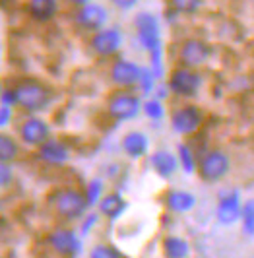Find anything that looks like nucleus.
<instances>
[{"instance_id":"393cba45","label":"nucleus","mask_w":254,"mask_h":258,"mask_svg":"<svg viewBox=\"0 0 254 258\" xmlns=\"http://www.w3.org/2000/svg\"><path fill=\"white\" fill-rule=\"evenodd\" d=\"M101 192H103V181L101 179H91L88 184V190H86V202H88V206H93L101 198Z\"/></svg>"},{"instance_id":"a211bd4d","label":"nucleus","mask_w":254,"mask_h":258,"mask_svg":"<svg viewBox=\"0 0 254 258\" xmlns=\"http://www.w3.org/2000/svg\"><path fill=\"white\" fill-rule=\"evenodd\" d=\"M165 204L169 210L184 214V212H190L192 208H194L196 198H194V194L186 192V190H171L165 196Z\"/></svg>"},{"instance_id":"423d86ee","label":"nucleus","mask_w":254,"mask_h":258,"mask_svg":"<svg viewBox=\"0 0 254 258\" xmlns=\"http://www.w3.org/2000/svg\"><path fill=\"white\" fill-rule=\"evenodd\" d=\"M140 113V99L132 93H114L109 101V115L116 120H130Z\"/></svg>"},{"instance_id":"72a5a7b5","label":"nucleus","mask_w":254,"mask_h":258,"mask_svg":"<svg viewBox=\"0 0 254 258\" xmlns=\"http://www.w3.org/2000/svg\"><path fill=\"white\" fill-rule=\"evenodd\" d=\"M116 6H120V8H132L136 2H114Z\"/></svg>"},{"instance_id":"f704fd0d","label":"nucleus","mask_w":254,"mask_h":258,"mask_svg":"<svg viewBox=\"0 0 254 258\" xmlns=\"http://www.w3.org/2000/svg\"><path fill=\"white\" fill-rule=\"evenodd\" d=\"M0 208H2V204H0Z\"/></svg>"},{"instance_id":"2f4dec72","label":"nucleus","mask_w":254,"mask_h":258,"mask_svg":"<svg viewBox=\"0 0 254 258\" xmlns=\"http://www.w3.org/2000/svg\"><path fill=\"white\" fill-rule=\"evenodd\" d=\"M14 103H18L16 101V91H4V95H2V107H10Z\"/></svg>"},{"instance_id":"2eb2a0df","label":"nucleus","mask_w":254,"mask_h":258,"mask_svg":"<svg viewBox=\"0 0 254 258\" xmlns=\"http://www.w3.org/2000/svg\"><path fill=\"white\" fill-rule=\"evenodd\" d=\"M122 148H124V152H126L130 157L138 159V157H142V155L148 152L150 140H148V136H146L144 132L132 130V132H128L126 136L122 138Z\"/></svg>"},{"instance_id":"0eeeda50","label":"nucleus","mask_w":254,"mask_h":258,"mask_svg":"<svg viewBox=\"0 0 254 258\" xmlns=\"http://www.w3.org/2000/svg\"><path fill=\"white\" fill-rule=\"evenodd\" d=\"M171 124L178 134H192L202 124V111L194 105H186L182 109H177L171 116Z\"/></svg>"},{"instance_id":"4be33fe9","label":"nucleus","mask_w":254,"mask_h":258,"mask_svg":"<svg viewBox=\"0 0 254 258\" xmlns=\"http://www.w3.org/2000/svg\"><path fill=\"white\" fill-rule=\"evenodd\" d=\"M18 144L8 134H0V163H10L18 157Z\"/></svg>"},{"instance_id":"c756f323","label":"nucleus","mask_w":254,"mask_h":258,"mask_svg":"<svg viewBox=\"0 0 254 258\" xmlns=\"http://www.w3.org/2000/svg\"><path fill=\"white\" fill-rule=\"evenodd\" d=\"M12 181V171L6 163H0V188L2 186H8Z\"/></svg>"},{"instance_id":"7c9ffc66","label":"nucleus","mask_w":254,"mask_h":258,"mask_svg":"<svg viewBox=\"0 0 254 258\" xmlns=\"http://www.w3.org/2000/svg\"><path fill=\"white\" fill-rule=\"evenodd\" d=\"M10 118H12V111H10V107H0V128H2V126H6V124L10 122Z\"/></svg>"},{"instance_id":"f257e3e1","label":"nucleus","mask_w":254,"mask_h":258,"mask_svg":"<svg viewBox=\"0 0 254 258\" xmlns=\"http://www.w3.org/2000/svg\"><path fill=\"white\" fill-rule=\"evenodd\" d=\"M136 29L140 43L150 51L153 64V76H161V37H159V24L153 14L142 12L136 16Z\"/></svg>"},{"instance_id":"c85d7f7f","label":"nucleus","mask_w":254,"mask_h":258,"mask_svg":"<svg viewBox=\"0 0 254 258\" xmlns=\"http://www.w3.org/2000/svg\"><path fill=\"white\" fill-rule=\"evenodd\" d=\"M177 10H182V12H192V10H196V8H200V4L202 2H198V0H175V2H171Z\"/></svg>"},{"instance_id":"b1692460","label":"nucleus","mask_w":254,"mask_h":258,"mask_svg":"<svg viewBox=\"0 0 254 258\" xmlns=\"http://www.w3.org/2000/svg\"><path fill=\"white\" fill-rule=\"evenodd\" d=\"M178 161H180V165H182V169H184L186 173H192L194 167H196L194 155H192L190 148H188L186 144H180V146H178Z\"/></svg>"},{"instance_id":"ddd939ff","label":"nucleus","mask_w":254,"mask_h":258,"mask_svg":"<svg viewBox=\"0 0 254 258\" xmlns=\"http://www.w3.org/2000/svg\"><path fill=\"white\" fill-rule=\"evenodd\" d=\"M51 245L60 254H78L82 250V243L76 237V233L70 229H58L51 235Z\"/></svg>"},{"instance_id":"a878e982","label":"nucleus","mask_w":254,"mask_h":258,"mask_svg":"<svg viewBox=\"0 0 254 258\" xmlns=\"http://www.w3.org/2000/svg\"><path fill=\"white\" fill-rule=\"evenodd\" d=\"M89 258H122V254H120L114 246L97 245V246H93V248H91Z\"/></svg>"},{"instance_id":"bb28decb","label":"nucleus","mask_w":254,"mask_h":258,"mask_svg":"<svg viewBox=\"0 0 254 258\" xmlns=\"http://www.w3.org/2000/svg\"><path fill=\"white\" fill-rule=\"evenodd\" d=\"M144 111H146V115L150 116V118H155V120L165 115V109H163V105H161L159 99H148L144 103Z\"/></svg>"},{"instance_id":"6e6552de","label":"nucleus","mask_w":254,"mask_h":258,"mask_svg":"<svg viewBox=\"0 0 254 258\" xmlns=\"http://www.w3.org/2000/svg\"><path fill=\"white\" fill-rule=\"evenodd\" d=\"M210 58V47L200 41V39H186L180 47V60L182 64L190 66H200Z\"/></svg>"},{"instance_id":"6ab92c4d","label":"nucleus","mask_w":254,"mask_h":258,"mask_svg":"<svg viewBox=\"0 0 254 258\" xmlns=\"http://www.w3.org/2000/svg\"><path fill=\"white\" fill-rule=\"evenodd\" d=\"M99 208H101L103 216H107L109 220H116V218L126 210V200H124L118 192L107 194L105 198H101Z\"/></svg>"},{"instance_id":"7ed1b4c3","label":"nucleus","mask_w":254,"mask_h":258,"mask_svg":"<svg viewBox=\"0 0 254 258\" xmlns=\"http://www.w3.org/2000/svg\"><path fill=\"white\" fill-rule=\"evenodd\" d=\"M52 202H54L56 212L62 218H68V220H76V218H80L88 210L86 196L82 192H78V190H72V188L56 190L54 196H52Z\"/></svg>"},{"instance_id":"f8f14e48","label":"nucleus","mask_w":254,"mask_h":258,"mask_svg":"<svg viewBox=\"0 0 254 258\" xmlns=\"http://www.w3.org/2000/svg\"><path fill=\"white\" fill-rule=\"evenodd\" d=\"M140 74L142 68L138 64H134V62H130V60H118L113 66V72H111L114 84L124 86V88L138 84L140 82Z\"/></svg>"},{"instance_id":"9b49d317","label":"nucleus","mask_w":254,"mask_h":258,"mask_svg":"<svg viewBox=\"0 0 254 258\" xmlns=\"http://www.w3.org/2000/svg\"><path fill=\"white\" fill-rule=\"evenodd\" d=\"M20 134H22V138H24L26 144H29V146H39V144H45L47 138H49V124L43 118L31 116V118H27L26 122L22 124Z\"/></svg>"},{"instance_id":"20e7f679","label":"nucleus","mask_w":254,"mask_h":258,"mask_svg":"<svg viewBox=\"0 0 254 258\" xmlns=\"http://www.w3.org/2000/svg\"><path fill=\"white\" fill-rule=\"evenodd\" d=\"M229 157L227 154L219 152V150H212L204 155L198 163V171H200V177L206 182H216L219 179H223L229 171Z\"/></svg>"},{"instance_id":"412c9836","label":"nucleus","mask_w":254,"mask_h":258,"mask_svg":"<svg viewBox=\"0 0 254 258\" xmlns=\"http://www.w3.org/2000/svg\"><path fill=\"white\" fill-rule=\"evenodd\" d=\"M29 14L39 22H47L56 14V2L54 0H33L29 2Z\"/></svg>"},{"instance_id":"f3484780","label":"nucleus","mask_w":254,"mask_h":258,"mask_svg":"<svg viewBox=\"0 0 254 258\" xmlns=\"http://www.w3.org/2000/svg\"><path fill=\"white\" fill-rule=\"evenodd\" d=\"M41 157L51 165H64L68 161V148L58 140H47L41 144Z\"/></svg>"},{"instance_id":"dca6fc26","label":"nucleus","mask_w":254,"mask_h":258,"mask_svg":"<svg viewBox=\"0 0 254 258\" xmlns=\"http://www.w3.org/2000/svg\"><path fill=\"white\" fill-rule=\"evenodd\" d=\"M152 167L153 171L159 175V177H171L178 167V161L177 157L171 154V152H167V150H159V152H155L152 155Z\"/></svg>"},{"instance_id":"9d476101","label":"nucleus","mask_w":254,"mask_h":258,"mask_svg":"<svg viewBox=\"0 0 254 258\" xmlns=\"http://www.w3.org/2000/svg\"><path fill=\"white\" fill-rule=\"evenodd\" d=\"M241 218V200H239V192H229L223 194L219 198L217 204V220L223 225H233L235 221Z\"/></svg>"},{"instance_id":"1a4fd4ad","label":"nucleus","mask_w":254,"mask_h":258,"mask_svg":"<svg viewBox=\"0 0 254 258\" xmlns=\"http://www.w3.org/2000/svg\"><path fill=\"white\" fill-rule=\"evenodd\" d=\"M120 43H122V35H120V31L114 29V27L101 29V31H97V33L93 35V39H91L93 51L97 52V54H103V56H109V54H113V52L118 51Z\"/></svg>"},{"instance_id":"4468645a","label":"nucleus","mask_w":254,"mask_h":258,"mask_svg":"<svg viewBox=\"0 0 254 258\" xmlns=\"http://www.w3.org/2000/svg\"><path fill=\"white\" fill-rule=\"evenodd\" d=\"M78 22L86 29H99L107 22V10L99 4H86L78 12Z\"/></svg>"},{"instance_id":"39448f33","label":"nucleus","mask_w":254,"mask_h":258,"mask_svg":"<svg viewBox=\"0 0 254 258\" xmlns=\"http://www.w3.org/2000/svg\"><path fill=\"white\" fill-rule=\"evenodd\" d=\"M200 84H202L200 74H196L190 68H177V70H173V74L169 78L171 91H175L177 95H184V97L194 95L200 88Z\"/></svg>"},{"instance_id":"f03ea898","label":"nucleus","mask_w":254,"mask_h":258,"mask_svg":"<svg viewBox=\"0 0 254 258\" xmlns=\"http://www.w3.org/2000/svg\"><path fill=\"white\" fill-rule=\"evenodd\" d=\"M52 91L35 80H27L18 86L16 90V101L27 111H43L47 105L51 103Z\"/></svg>"},{"instance_id":"5701e85b","label":"nucleus","mask_w":254,"mask_h":258,"mask_svg":"<svg viewBox=\"0 0 254 258\" xmlns=\"http://www.w3.org/2000/svg\"><path fill=\"white\" fill-rule=\"evenodd\" d=\"M242 229L246 235H254V200H248L244 208H241Z\"/></svg>"},{"instance_id":"cd10ccee","label":"nucleus","mask_w":254,"mask_h":258,"mask_svg":"<svg viewBox=\"0 0 254 258\" xmlns=\"http://www.w3.org/2000/svg\"><path fill=\"white\" fill-rule=\"evenodd\" d=\"M138 84H140L142 90L146 91V93H148V91H152L153 86H155V84H153V72H152V70H146V68H142L140 82H138Z\"/></svg>"},{"instance_id":"473e14b6","label":"nucleus","mask_w":254,"mask_h":258,"mask_svg":"<svg viewBox=\"0 0 254 258\" xmlns=\"http://www.w3.org/2000/svg\"><path fill=\"white\" fill-rule=\"evenodd\" d=\"M95 220H97V216H89L88 221H86V223H84V227H82V233H84V235H86V233L89 231V227H93Z\"/></svg>"},{"instance_id":"aec40b11","label":"nucleus","mask_w":254,"mask_h":258,"mask_svg":"<svg viewBox=\"0 0 254 258\" xmlns=\"http://www.w3.org/2000/svg\"><path fill=\"white\" fill-rule=\"evenodd\" d=\"M163 254H165V258H188L190 246L184 239L169 235L163 239Z\"/></svg>"}]
</instances>
